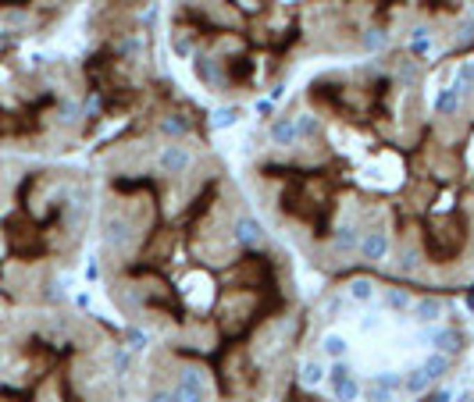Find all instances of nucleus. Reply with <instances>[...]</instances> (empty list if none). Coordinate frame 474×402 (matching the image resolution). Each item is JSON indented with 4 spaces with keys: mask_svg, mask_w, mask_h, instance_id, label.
<instances>
[{
    "mask_svg": "<svg viewBox=\"0 0 474 402\" xmlns=\"http://www.w3.org/2000/svg\"><path fill=\"white\" fill-rule=\"evenodd\" d=\"M189 164H193V153H189L182 143H168V146H161V153H157V175H164V178L186 175Z\"/></svg>",
    "mask_w": 474,
    "mask_h": 402,
    "instance_id": "obj_1",
    "label": "nucleus"
},
{
    "mask_svg": "<svg viewBox=\"0 0 474 402\" xmlns=\"http://www.w3.org/2000/svg\"><path fill=\"white\" fill-rule=\"evenodd\" d=\"M175 402H203L207 399V381H203V370L196 367H186L179 374V385L171 388Z\"/></svg>",
    "mask_w": 474,
    "mask_h": 402,
    "instance_id": "obj_2",
    "label": "nucleus"
},
{
    "mask_svg": "<svg viewBox=\"0 0 474 402\" xmlns=\"http://www.w3.org/2000/svg\"><path fill=\"white\" fill-rule=\"evenodd\" d=\"M357 253H361L364 264H381L385 257H389V232H385V228H368L361 235Z\"/></svg>",
    "mask_w": 474,
    "mask_h": 402,
    "instance_id": "obj_3",
    "label": "nucleus"
},
{
    "mask_svg": "<svg viewBox=\"0 0 474 402\" xmlns=\"http://www.w3.org/2000/svg\"><path fill=\"white\" fill-rule=\"evenodd\" d=\"M264 239V225L253 218V214H239V218L232 221V242L243 246V250H253V246H260Z\"/></svg>",
    "mask_w": 474,
    "mask_h": 402,
    "instance_id": "obj_4",
    "label": "nucleus"
},
{
    "mask_svg": "<svg viewBox=\"0 0 474 402\" xmlns=\"http://www.w3.org/2000/svg\"><path fill=\"white\" fill-rule=\"evenodd\" d=\"M100 235H104V246H107V250H122V246L129 242V235H132V221L122 218V214H107Z\"/></svg>",
    "mask_w": 474,
    "mask_h": 402,
    "instance_id": "obj_5",
    "label": "nucleus"
},
{
    "mask_svg": "<svg viewBox=\"0 0 474 402\" xmlns=\"http://www.w3.org/2000/svg\"><path fill=\"white\" fill-rule=\"evenodd\" d=\"M410 314H413L418 324H435L442 314H446V303H442L439 296H421V299H413Z\"/></svg>",
    "mask_w": 474,
    "mask_h": 402,
    "instance_id": "obj_6",
    "label": "nucleus"
},
{
    "mask_svg": "<svg viewBox=\"0 0 474 402\" xmlns=\"http://www.w3.org/2000/svg\"><path fill=\"white\" fill-rule=\"evenodd\" d=\"M157 129H161V136H168V139H182V136L193 132V118H186V114H164V118L157 121Z\"/></svg>",
    "mask_w": 474,
    "mask_h": 402,
    "instance_id": "obj_7",
    "label": "nucleus"
},
{
    "mask_svg": "<svg viewBox=\"0 0 474 402\" xmlns=\"http://www.w3.org/2000/svg\"><path fill=\"white\" fill-rule=\"evenodd\" d=\"M268 139H271V146H292L296 143V121L292 118H271Z\"/></svg>",
    "mask_w": 474,
    "mask_h": 402,
    "instance_id": "obj_8",
    "label": "nucleus"
},
{
    "mask_svg": "<svg viewBox=\"0 0 474 402\" xmlns=\"http://www.w3.org/2000/svg\"><path fill=\"white\" fill-rule=\"evenodd\" d=\"M460 104H464V93L457 86H450V89H442L439 97H435V114L439 118H453L460 111Z\"/></svg>",
    "mask_w": 474,
    "mask_h": 402,
    "instance_id": "obj_9",
    "label": "nucleus"
},
{
    "mask_svg": "<svg viewBox=\"0 0 474 402\" xmlns=\"http://www.w3.org/2000/svg\"><path fill=\"white\" fill-rule=\"evenodd\" d=\"M357 246H361V232L353 228V225H342V228L332 232V250L335 253H353Z\"/></svg>",
    "mask_w": 474,
    "mask_h": 402,
    "instance_id": "obj_10",
    "label": "nucleus"
},
{
    "mask_svg": "<svg viewBox=\"0 0 474 402\" xmlns=\"http://www.w3.org/2000/svg\"><path fill=\"white\" fill-rule=\"evenodd\" d=\"M385 306H389L393 314H410L413 296H410L403 285H389V289H385Z\"/></svg>",
    "mask_w": 474,
    "mask_h": 402,
    "instance_id": "obj_11",
    "label": "nucleus"
},
{
    "mask_svg": "<svg viewBox=\"0 0 474 402\" xmlns=\"http://www.w3.org/2000/svg\"><path fill=\"white\" fill-rule=\"evenodd\" d=\"M193 72L203 86H218V61L214 57H207V54H196L193 57Z\"/></svg>",
    "mask_w": 474,
    "mask_h": 402,
    "instance_id": "obj_12",
    "label": "nucleus"
},
{
    "mask_svg": "<svg viewBox=\"0 0 474 402\" xmlns=\"http://www.w3.org/2000/svg\"><path fill=\"white\" fill-rule=\"evenodd\" d=\"M324 374H329V367H324L321 360H307L300 367V385L303 388H317V385H324Z\"/></svg>",
    "mask_w": 474,
    "mask_h": 402,
    "instance_id": "obj_13",
    "label": "nucleus"
},
{
    "mask_svg": "<svg viewBox=\"0 0 474 402\" xmlns=\"http://www.w3.org/2000/svg\"><path fill=\"white\" fill-rule=\"evenodd\" d=\"M428 388H432V378L425 374L421 367H413V370H406V374H403V392L406 395H425Z\"/></svg>",
    "mask_w": 474,
    "mask_h": 402,
    "instance_id": "obj_14",
    "label": "nucleus"
},
{
    "mask_svg": "<svg viewBox=\"0 0 474 402\" xmlns=\"http://www.w3.org/2000/svg\"><path fill=\"white\" fill-rule=\"evenodd\" d=\"M346 349H349V342H346L342 335H335V331L321 335V356H329V360H342V356H346Z\"/></svg>",
    "mask_w": 474,
    "mask_h": 402,
    "instance_id": "obj_15",
    "label": "nucleus"
},
{
    "mask_svg": "<svg viewBox=\"0 0 474 402\" xmlns=\"http://www.w3.org/2000/svg\"><path fill=\"white\" fill-rule=\"evenodd\" d=\"M410 54L413 57H418V61H425L428 54H432V47H435V40H432V33H428V29H413V33H410Z\"/></svg>",
    "mask_w": 474,
    "mask_h": 402,
    "instance_id": "obj_16",
    "label": "nucleus"
},
{
    "mask_svg": "<svg viewBox=\"0 0 474 402\" xmlns=\"http://www.w3.org/2000/svg\"><path fill=\"white\" fill-rule=\"evenodd\" d=\"M421 370H425L432 381H442V378L450 374V356H446V353H432V356L421 363Z\"/></svg>",
    "mask_w": 474,
    "mask_h": 402,
    "instance_id": "obj_17",
    "label": "nucleus"
},
{
    "mask_svg": "<svg viewBox=\"0 0 474 402\" xmlns=\"http://www.w3.org/2000/svg\"><path fill=\"white\" fill-rule=\"evenodd\" d=\"M296 139H317L321 136V121L314 114H296Z\"/></svg>",
    "mask_w": 474,
    "mask_h": 402,
    "instance_id": "obj_18",
    "label": "nucleus"
},
{
    "mask_svg": "<svg viewBox=\"0 0 474 402\" xmlns=\"http://www.w3.org/2000/svg\"><path fill=\"white\" fill-rule=\"evenodd\" d=\"M349 299L353 303H371L374 299V282H371V278H353V282H349Z\"/></svg>",
    "mask_w": 474,
    "mask_h": 402,
    "instance_id": "obj_19",
    "label": "nucleus"
},
{
    "mask_svg": "<svg viewBox=\"0 0 474 402\" xmlns=\"http://www.w3.org/2000/svg\"><path fill=\"white\" fill-rule=\"evenodd\" d=\"M146 346H150V335H146V328H139V324H136V328H129V331H125V349H129L132 356H136V353H143Z\"/></svg>",
    "mask_w": 474,
    "mask_h": 402,
    "instance_id": "obj_20",
    "label": "nucleus"
},
{
    "mask_svg": "<svg viewBox=\"0 0 474 402\" xmlns=\"http://www.w3.org/2000/svg\"><path fill=\"white\" fill-rule=\"evenodd\" d=\"M239 114H243L239 107H218V111H214V118H211V125H214L218 132H221V129H232L235 121H239Z\"/></svg>",
    "mask_w": 474,
    "mask_h": 402,
    "instance_id": "obj_21",
    "label": "nucleus"
},
{
    "mask_svg": "<svg viewBox=\"0 0 474 402\" xmlns=\"http://www.w3.org/2000/svg\"><path fill=\"white\" fill-rule=\"evenodd\" d=\"M371 385H378V388H389L393 395L403 388V374H396V370H378V374L371 378Z\"/></svg>",
    "mask_w": 474,
    "mask_h": 402,
    "instance_id": "obj_22",
    "label": "nucleus"
},
{
    "mask_svg": "<svg viewBox=\"0 0 474 402\" xmlns=\"http://www.w3.org/2000/svg\"><path fill=\"white\" fill-rule=\"evenodd\" d=\"M453 86L464 93V97L474 89V57H467L464 65H460V72H457V82H453Z\"/></svg>",
    "mask_w": 474,
    "mask_h": 402,
    "instance_id": "obj_23",
    "label": "nucleus"
},
{
    "mask_svg": "<svg viewBox=\"0 0 474 402\" xmlns=\"http://www.w3.org/2000/svg\"><path fill=\"white\" fill-rule=\"evenodd\" d=\"M385 47V33L381 29H364L361 33V50L364 54H374V50H381Z\"/></svg>",
    "mask_w": 474,
    "mask_h": 402,
    "instance_id": "obj_24",
    "label": "nucleus"
},
{
    "mask_svg": "<svg viewBox=\"0 0 474 402\" xmlns=\"http://www.w3.org/2000/svg\"><path fill=\"white\" fill-rule=\"evenodd\" d=\"M332 395H335V402H353V399L361 395V385H357V378H349V381L335 385V388H332Z\"/></svg>",
    "mask_w": 474,
    "mask_h": 402,
    "instance_id": "obj_25",
    "label": "nucleus"
},
{
    "mask_svg": "<svg viewBox=\"0 0 474 402\" xmlns=\"http://www.w3.org/2000/svg\"><path fill=\"white\" fill-rule=\"evenodd\" d=\"M364 399H368V402H393V392H389V388H378V385H371V381H368Z\"/></svg>",
    "mask_w": 474,
    "mask_h": 402,
    "instance_id": "obj_26",
    "label": "nucleus"
},
{
    "mask_svg": "<svg viewBox=\"0 0 474 402\" xmlns=\"http://www.w3.org/2000/svg\"><path fill=\"white\" fill-rule=\"evenodd\" d=\"M129 367H132V353H129V349L114 356V370H118V378H125V374H129Z\"/></svg>",
    "mask_w": 474,
    "mask_h": 402,
    "instance_id": "obj_27",
    "label": "nucleus"
},
{
    "mask_svg": "<svg viewBox=\"0 0 474 402\" xmlns=\"http://www.w3.org/2000/svg\"><path fill=\"white\" fill-rule=\"evenodd\" d=\"M378 328H381V321H378V317H374V314H368V317H364V321H361V331H364V335H374V331H378Z\"/></svg>",
    "mask_w": 474,
    "mask_h": 402,
    "instance_id": "obj_28",
    "label": "nucleus"
},
{
    "mask_svg": "<svg viewBox=\"0 0 474 402\" xmlns=\"http://www.w3.org/2000/svg\"><path fill=\"white\" fill-rule=\"evenodd\" d=\"M146 402H175V395H171V392H164V388H157V392H154L150 399H146Z\"/></svg>",
    "mask_w": 474,
    "mask_h": 402,
    "instance_id": "obj_29",
    "label": "nucleus"
},
{
    "mask_svg": "<svg viewBox=\"0 0 474 402\" xmlns=\"http://www.w3.org/2000/svg\"><path fill=\"white\" fill-rule=\"evenodd\" d=\"M432 402H453V392H450V388H446V392H435Z\"/></svg>",
    "mask_w": 474,
    "mask_h": 402,
    "instance_id": "obj_30",
    "label": "nucleus"
},
{
    "mask_svg": "<svg viewBox=\"0 0 474 402\" xmlns=\"http://www.w3.org/2000/svg\"><path fill=\"white\" fill-rule=\"evenodd\" d=\"M282 97H285V86H282V82H278V86H275V89H271V100H282Z\"/></svg>",
    "mask_w": 474,
    "mask_h": 402,
    "instance_id": "obj_31",
    "label": "nucleus"
}]
</instances>
